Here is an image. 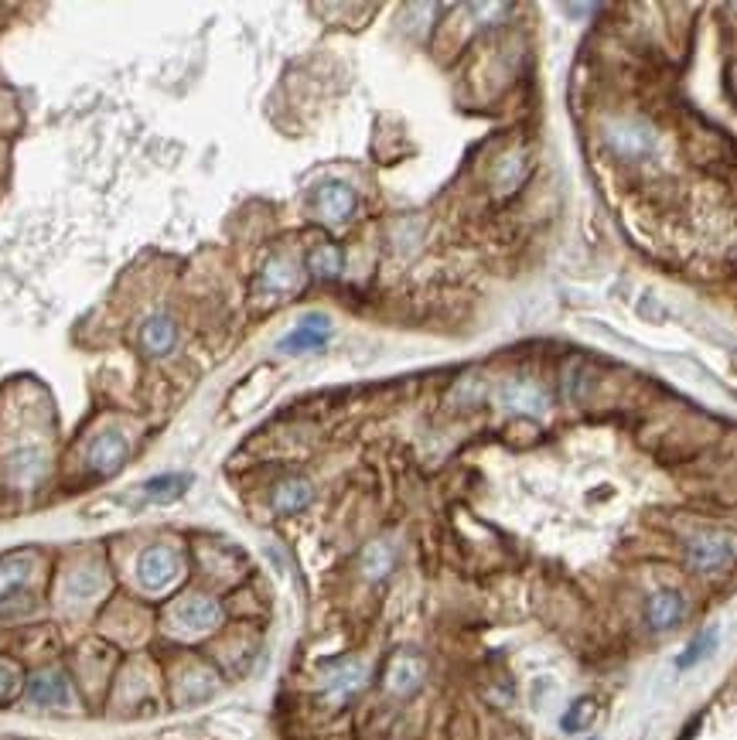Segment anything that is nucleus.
Here are the masks:
<instances>
[{
    "mask_svg": "<svg viewBox=\"0 0 737 740\" xmlns=\"http://www.w3.org/2000/svg\"><path fill=\"white\" fill-rule=\"evenodd\" d=\"M604 144L615 151L621 161H645L659 151V133L645 120H611L604 127Z\"/></svg>",
    "mask_w": 737,
    "mask_h": 740,
    "instance_id": "obj_1",
    "label": "nucleus"
},
{
    "mask_svg": "<svg viewBox=\"0 0 737 740\" xmlns=\"http://www.w3.org/2000/svg\"><path fill=\"white\" fill-rule=\"evenodd\" d=\"M683 556L690 563V570L697 573H717L724 567H731L737 556V543L727 532H697V536L686 539Z\"/></svg>",
    "mask_w": 737,
    "mask_h": 740,
    "instance_id": "obj_2",
    "label": "nucleus"
},
{
    "mask_svg": "<svg viewBox=\"0 0 737 740\" xmlns=\"http://www.w3.org/2000/svg\"><path fill=\"white\" fill-rule=\"evenodd\" d=\"M366 683H369V669H366V662H359V659H335V662L321 665V672H318L321 693H325V700L335 706H342L345 700H352L355 693H362Z\"/></svg>",
    "mask_w": 737,
    "mask_h": 740,
    "instance_id": "obj_3",
    "label": "nucleus"
},
{
    "mask_svg": "<svg viewBox=\"0 0 737 740\" xmlns=\"http://www.w3.org/2000/svg\"><path fill=\"white\" fill-rule=\"evenodd\" d=\"M219 618H222V608L205 594H188L171 608V625L178 631H185V635H205V631H212L219 625Z\"/></svg>",
    "mask_w": 737,
    "mask_h": 740,
    "instance_id": "obj_4",
    "label": "nucleus"
},
{
    "mask_svg": "<svg viewBox=\"0 0 737 740\" xmlns=\"http://www.w3.org/2000/svg\"><path fill=\"white\" fill-rule=\"evenodd\" d=\"M181 560L171 546H147L137 560V580L144 590H164L178 580Z\"/></svg>",
    "mask_w": 737,
    "mask_h": 740,
    "instance_id": "obj_5",
    "label": "nucleus"
},
{
    "mask_svg": "<svg viewBox=\"0 0 737 740\" xmlns=\"http://www.w3.org/2000/svg\"><path fill=\"white\" fill-rule=\"evenodd\" d=\"M123 461H127V437H123V430L110 427L89 440L86 468L93 471V475H113V471H120Z\"/></svg>",
    "mask_w": 737,
    "mask_h": 740,
    "instance_id": "obj_6",
    "label": "nucleus"
},
{
    "mask_svg": "<svg viewBox=\"0 0 737 740\" xmlns=\"http://www.w3.org/2000/svg\"><path fill=\"white\" fill-rule=\"evenodd\" d=\"M331 335V321L325 314H304L301 324L294 331H287L284 338L277 342L280 355H304V352H318L321 345L328 342Z\"/></svg>",
    "mask_w": 737,
    "mask_h": 740,
    "instance_id": "obj_7",
    "label": "nucleus"
},
{
    "mask_svg": "<svg viewBox=\"0 0 737 740\" xmlns=\"http://www.w3.org/2000/svg\"><path fill=\"white\" fill-rule=\"evenodd\" d=\"M314 209L328 226H342L345 219H352L355 212V191L345 181H325L314 191Z\"/></svg>",
    "mask_w": 737,
    "mask_h": 740,
    "instance_id": "obj_8",
    "label": "nucleus"
},
{
    "mask_svg": "<svg viewBox=\"0 0 737 740\" xmlns=\"http://www.w3.org/2000/svg\"><path fill=\"white\" fill-rule=\"evenodd\" d=\"M686 614V601L679 590H656L645 601V625L652 631H673Z\"/></svg>",
    "mask_w": 737,
    "mask_h": 740,
    "instance_id": "obj_9",
    "label": "nucleus"
},
{
    "mask_svg": "<svg viewBox=\"0 0 737 740\" xmlns=\"http://www.w3.org/2000/svg\"><path fill=\"white\" fill-rule=\"evenodd\" d=\"M31 570H35V553L31 550L0 556V611L7 608L11 597L21 594L24 584L31 580Z\"/></svg>",
    "mask_w": 737,
    "mask_h": 740,
    "instance_id": "obj_10",
    "label": "nucleus"
},
{
    "mask_svg": "<svg viewBox=\"0 0 737 740\" xmlns=\"http://www.w3.org/2000/svg\"><path fill=\"white\" fill-rule=\"evenodd\" d=\"M24 693H28V700L38 706H69L72 703L69 679H65L59 669L35 672V676L28 679V689H24Z\"/></svg>",
    "mask_w": 737,
    "mask_h": 740,
    "instance_id": "obj_11",
    "label": "nucleus"
},
{
    "mask_svg": "<svg viewBox=\"0 0 737 740\" xmlns=\"http://www.w3.org/2000/svg\"><path fill=\"white\" fill-rule=\"evenodd\" d=\"M420 683H424V659H420V655L400 652L393 662H389V669H386V686H389V693L410 696V693H417Z\"/></svg>",
    "mask_w": 737,
    "mask_h": 740,
    "instance_id": "obj_12",
    "label": "nucleus"
},
{
    "mask_svg": "<svg viewBox=\"0 0 737 740\" xmlns=\"http://www.w3.org/2000/svg\"><path fill=\"white\" fill-rule=\"evenodd\" d=\"M140 345H144L151 355H171L178 345L175 321H171L168 314H154V318H147L144 328H140Z\"/></svg>",
    "mask_w": 737,
    "mask_h": 740,
    "instance_id": "obj_13",
    "label": "nucleus"
},
{
    "mask_svg": "<svg viewBox=\"0 0 737 740\" xmlns=\"http://www.w3.org/2000/svg\"><path fill=\"white\" fill-rule=\"evenodd\" d=\"M314 498V488L308 485L304 478H287L277 485V492H273V509L280 515H294L301 509H308Z\"/></svg>",
    "mask_w": 737,
    "mask_h": 740,
    "instance_id": "obj_14",
    "label": "nucleus"
},
{
    "mask_svg": "<svg viewBox=\"0 0 737 740\" xmlns=\"http://www.w3.org/2000/svg\"><path fill=\"white\" fill-rule=\"evenodd\" d=\"M502 403L509 410H523V413H543V393L533 386V382H505L502 386Z\"/></svg>",
    "mask_w": 737,
    "mask_h": 740,
    "instance_id": "obj_15",
    "label": "nucleus"
},
{
    "mask_svg": "<svg viewBox=\"0 0 737 740\" xmlns=\"http://www.w3.org/2000/svg\"><path fill=\"white\" fill-rule=\"evenodd\" d=\"M297 280H301V270H297V263H291L287 256H273L260 273L263 290H294Z\"/></svg>",
    "mask_w": 737,
    "mask_h": 740,
    "instance_id": "obj_16",
    "label": "nucleus"
},
{
    "mask_svg": "<svg viewBox=\"0 0 737 740\" xmlns=\"http://www.w3.org/2000/svg\"><path fill=\"white\" fill-rule=\"evenodd\" d=\"M393 560H396V553H393V546L389 543H369L366 546V553H362V573H366L369 580H383L389 570H393Z\"/></svg>",
    "mask_w": 737,
    "mask_h": 740,
    "instance_id": "obj_17",
    "label": "nucleus"
},
{
    "mask_svg": "<svg viewBox=\"0 0 737 740\" xmlns=\"http://www.w3.org/2000/svg\"><path fill=\"white\" fill-rule=\"evenodd\" d=\"M188 485H192V478L185 475H161V478H151L144 485V495L151 498V502H175L188 492Z\"/></svg>",
    "mask_w": 737,
    "mask_h": 740,
    "instance_id": "obj_18",
    "label": "nucleus"
},
{
    "mask_svg": "<svg viewBox=\"0 0 737 740\" xmlns=\"http://www.w3.org/2000/svg\"><path fill=\"white\" fill-rule=\"evenodd\" d=\"M308 266H311V273H314V277H321V280H335L338 273H342V249H338V246H331V243L318 246V249H314V253H311Z\"/></svg>",
    "mask_w": 737,
    "mask_h": 740,
    "instance_id": "obj_19",
    "label": "nucleus"
},
{
    "mask_svg": "<svg viewBox=\"0 0 737 740\" xmlns=\"http://www.w3.org/2000/svg\"><path fill=\"white\" fill-rule=\"evenodd\" d=\"M598 720V700H591V696H581L577 703H570V710L563 713V730L567 734H577V730H587L591 723Z\"/></svg>",
    "mask_w": 737,
    "mask_h": 740,
    "instance_id": "obj_20",
    "label": "nucleus"
},
{
    "mask_svg": "<svg viewBox=\"0 0 737 740\" xmlns=\"http://www.w3.org/2000/svg\"><path fill=\"white\" fill-rule=\"evenodd\" d=\"M41 468H45V454L35 451V447H24V451H14L11 454V475L18 481H35L41 475Z\"/></svg>",
    "mask_w": 737,
    "mask_h": 740,
    "instance_id": "obj_21",
    "label": "nucleus"
},
{
    "mask_svg": "<svg viewBox=\"0 0 737 740\" xmlns=\"http://www.w3.org/2000/svg\"><path fill=\"white\" fill-rule=\"evenodd\" d=\"M714 648H717V628H703L700 635L690 642V648H686V652L676 659V665H679V669H693V665L707 659Z\"/></svg>",
    "mask_w": 737,
    "mask_h": 740,
    "instance_id": "obj_22",
    "label": "nucleus"
},
{
    "mask_svg": "<svg viewBox=\"0 0 737 740\" xmlns=\"http://www.w3.org/2000/svg\"><path fill=\"white\" fill-rule=\"evenodd\" d=\"M18 665L14 662H7V659H0V703H7L11 700L14 693H18Z\"/></svg>",
    "mask_w": 737,
    "mask_h": 740,
    "instance_id": "obj_23",
    "label": "nucleus"
},
{
    "mask_svg": "<svg viewBox=\"0 0 737 740\" xmlns=\"http://www.w3.org/2000/svg\"><path fill=\"white\" fill-rule=\"evenodd\" d=\"M495 178L505 181V188H512L519 178H523V161H519V154H516V151L502 157V164H499V171H495Z\"/></svg>",
    "mask_w": 737,
    "mask_h": 740,
    "instance_id": "obj_24",
    "label": "nucleus"
}]
</instances>
